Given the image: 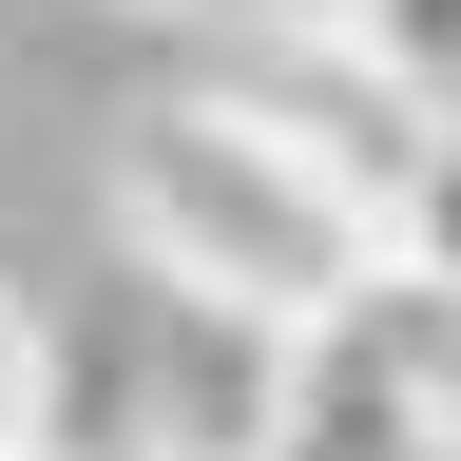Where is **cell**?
<instances>
[{
    "instance_id": "6da1fadb",
    "label": "cell",
    "mask_w": 461,
    "mask_h": 461,
    "mask_svg": "<svg viewBox=\"0 0 461 461\" xmlns=\"http://www.w3.org/2000/svg\"><path fill=\"white\" fill-rule=\"evenodd\" d=\"M115 230H135L154 288H193V308H250V327H327L346 288L384 269V230L327 193L288 135H250L212 77L154 96L135 135H115Z\"/></svg>"
},
{
    "instance_id": "7a4b0ae2",
    "label": "cell",
    "mask_w": 461,
    "mask_h": 461,
    "mask_svg": "<svg viewBox=\"0 0 461 461\" xmlns=\"http://www.w3.org/2000/svg\"><path fill=\"white\" fill-rule=\"evenodd\" d=\"M212 96L250 115V135H288L366 230L403 212V173H423V135H442V96L403 77L366 20H212Z\"/></svg>"
},
{
    "instance_id": "3957f363",
    "label": "cell",
    "mask_w": 461,
    "mask_h": 461,
    "mask_svg": "<svg viewBox=\"0 0 461 461\" xmlns=\"http://www.w3.org/2000/svg\"><path fill=\"white\" fill-rule=\"evenodd\" d=\"M0 461H77V384H58V327L20 269H0Z\"/></svg>"
},
{
    "instance_id": "277c9868",
    "label": "cell",
    "mask_w": 461,
    "mask_h": 461,
    "mask_svg": "<svg viewBox=\"0 0 461 461\" xmlns=\"http://www.w3.org/2000/svg\"><path fill=\"white\" fill-rule=\"evenodd\" d=\"M384 269H423V288H461V115L423 135V173H403V212H384Z\"/></svg>"
},
{
    "instance_id": "5b68a950",
    "label": "cell",
    "mask_w": 461,
    "mask_h": 461,
    "mask_svg": "<svg viewBox=\"0 0 461 461\" xmlns=\"http://www.w3.org/2000/svg\"><path fill=\"white\" fill-rule=\"evenodd\" d=\"M366 39H384L403 77H423V96L461 115V0H366Z\"/></svg>"
},
{
    "instance_id": "8992f818",
    "label": "cell",
    "mask_w": 461,
    "mask_h": 461,
    "mask_svg": "<svg viewBox=\"0 0 461 461\" xmlns=\"http://www.w3.org/2000/svg\"><path fill=\"white\" fill-rule=\"evenodd\" d=\"M230 20H366V0H230Z\"/></svg>"
},
{
    "instance_id": "52a82bcc",
    "label": "cell",
    "mask_w": 461,
    "mask_h": 461,
    "mask_svg": "<svg viewBox=\"0 0 461 461\" xmlns=\"http://www.w3.org/2000/svg\"><path fill=\"white\" fill-rule=\"evenodd\" d=\"M96 461H193V442H154V423H115V442H96Z\"/></svg>"
}]
</instances>
